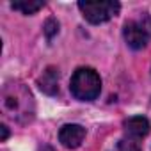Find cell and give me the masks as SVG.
<instances>
[{
  "instance_id": "6da1fadb",
  "label": "cell",
  "mask_w": 151,
  "mask_h": 151,
  "mask_svg": "<svg viewBox=\"0 0 151 151\" xmlns=\"http://www.w3.org/2000/svg\"><path fill=\"white\" fill-rule=\"evenodd\" d=\"M4 112L18 123H29L34 117V98L23 84H7L2 91Z\"/></svg>"
},
{
  "instance_id": "7a4b0ae2",
  "label": "cell",
  "mask_w": 151,
  "mask_h": 151,
  "mask_svg": "<svg viewBox=\"0 0 151 151\" xmlns=\"http://www.w3.org/2000/svg\"><path fill=\"white\" fill-rule=\"evenodd\" d=\"M71 94L80 101H93L100 96L101 78L93 68H78L71 77Z\"/></svg>"
},
{
  "instance_id": "8fae6325",
  "label": "cell",
  "mask_w": 151,
  "mask_h": 151,
  "mask_svg": "<svg viewBox=\"0 0 151 151\" xmlns=\"http://www.w3.org/2000/svg\"><path fill=\"white\" fill-rule=\"evenodd\" d=\"M0 132H2V137H0V140H6V139L9 137V132H7V126H6V124L0 126Z\"/></svg>"
},
{
  "instance_id": "3957f363",
  "label": "cell",
  "mask_w": 151,
  "mask_h": 151,
  "mask_svg": "<svg viewBox=\"0 0 151 151\" xmlns=\"http://www.w3.org/2000/svg\"><path fill=\"white\" fill-rule=\"evenodd\" d=\"M126 45L132 50H142L151 41V16L147 13H139L135 18L128 20L123 29Z\"/></svg>"
},
{
  "instance_id": "52a82bcc",
  "label": "cell",
  "mask_w": 151,
  "mask_h": 151,
  "mask_svg": "<svg viewBox=\"0 0 151 151\" xmlns=\"http://www.w3.org/2000/svg\"><path fill=\"white\" fill-rule=\"evenodd\" d=\"M37 86L39 89L48 94V96H55L59 93V69L50 66L43 71V75L37 78Z\"/></svg>"
},
{
  "instance_id": "8992f818",
  "label": "cell",
  "mask_w": 151,
  "mask_h": 151,
  "mask_svg": "<svg viewBox=\"0 0 151 151\" xmlns=\"http://www.w3.org/2000/svg\"><path fill=\"white\" fill-rule=\"evenodd\" d=\"M123 128H124L126 137H132V139L139 140V139H142V137H146L149 133L151 124H149V121L144 116H133V117L124 119Z\"/></svg>"
},
{
  "instance_id": "9c48e42d",
  "label": "cell",
  "mask_w": 151,
  "mask_h": 151,
  "mask_svg": "<svg viewBox=\"0 0 151 151\" xmlns=\"http://www.w3.org/2000/svg\"><path fill=\"white\" fill-rule=\"evenodd\" d=\"M117 151H140V142L132 137H124L117 144Z\"/></svg>"
},
{
  "instance_id": "30bf717a",
  "label": "cell",
  "mask_w": 151,
  "mask_h": 151,
  "mask_svg": "<svg viewBox=\"0 0 151 151\" xmlns=\"http://www.w3.org/2000/svg\"><path fill=\"white\" fill-rule=\"evenodd\" d=\"M57 32H59V22L55 18H48L46 23H45V34H46V37L52 39Z\"/></svg>"
},
{
  "instance_id": "5b68a950",
  "label": "cell",
  "mask_w": 151,
  "mask_h": 151,
  "mask_svg": "<svg viewBox=\"0 0 151 151\" xmlns=\"http://www.w3.org/2000/svg\"><path fill=\"white\" fill-rule=\"evenodd\" d=\"M86 139V128L80 124H64L59 132V140L68 149H77Z\"/></svg>"
},
{
  "instance_id": "ba28073f",
  "label": "cell",
  "mask_w": 151,
  "mask_h": 151,
  "mask_svg": "<svg viewBox=\"0 0 151 151\" xmlns=\"http://www.w3.org/2000/svg\"><path fill=\"white\" fill-rule=\"evenodd\" d=\"M11 7L16 11H22L23 14H34L45 7V2H41V0H18V2L11 4Z\"/></svg>"
},
{
  "instance_id": "277c9868",
  "label": "cell",
  "mask_w": 151,
  "mask_h": 151,
  "mask_svg": "<svg viewBox=\"0 0 151 151\" xmlns=\"http://www.w3.org/2000/svg\"><path fill=\"white\" fill-rule=\"evenodd\" d=\"M78 9L82 11L87 22L98 25V23H105L110 18H114L119 13L121 6L116 0H101V2H89V0H86V2H78Z\"/></svg>"
}]
</instances>
